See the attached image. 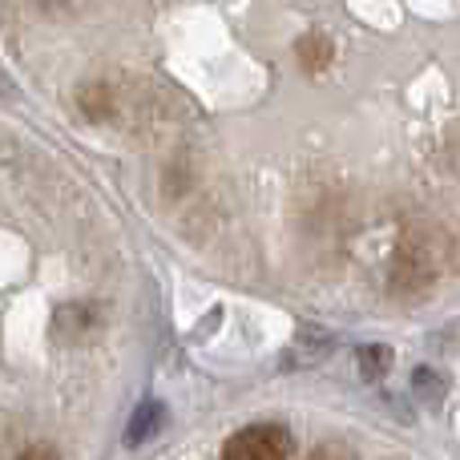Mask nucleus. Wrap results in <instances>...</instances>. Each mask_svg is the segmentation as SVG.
Masks as SVG:
<instances>
[{"label":"nucleus","mask_w":460,"mask_h":460,"mask_svg":"<svg viewBox=\"0 0 460 460\" xmlns=\"http://www.w3.org/2000/svg\"><path fill=\"white\" fill-rule=\"evenodd\" d=\"M291 456V432L283 424H251L238 429L223 445V460H287Z\"/></svg>","instance_id":"1"},{"label":"nucleus","mask_w":460,"mask_h":460,"mask_svg":"<svg viewBox=\"0 0 460 460\" xmlns=\"http://www.w3.org/2000/svg\"><path fill=\"white\" fill-rule=\"evenodd\" d=\"M162 424V404H146L142 412H137V420H134V429L126 432V445H142V437L150 429H158Z\"/></svg>","instance_id":"2"},{"label":"nucleus","mask_w":460,"mask_h":460,"mask_svg":"<svg viewBox=\"0 0 460 460\" xmlns=\"http://www.w3.org/2000/svg\"><path fill=\"white\" fill-rule=\"evenodd\" d=\"M364 364H367V376H380V372H388V364H392V351H388V348H364Z\"/></svg>","instance_id":"3"},{"label":"nucleus","mask_w":460,"mask_h":460,"mask_svg":"<svg viewBox=\"0 0 460 460\" xmlns=\"http://www.w3.org/2000/svg\"><path fill=\"white\" fill-rule=\"evenodd\" d=\"M16 460H61V453L53 445H29Z\"/></svg>","instance_id":"4"}]
</instances>
